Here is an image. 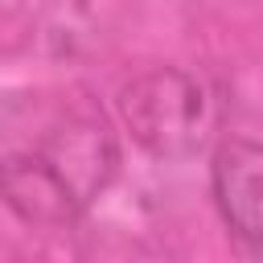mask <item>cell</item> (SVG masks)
<instances>
[{
    "instance_id": "1",
    "label": "cell",
    "mask_w": 263,
    "mask_h": 263,
    "mask_svg": "<svg viewBox=\"0 0 263 263\" xmlns=\"http://www.w3.org/2000/svg\"><path fill=\"white\" fill-rule=\"evenodd\" d=\"M119 119L152 160H185L218 136V90L185 66H148L119 86Z\"/></svg>"
},
{
    "instance_id": "2",
    "label": "cell",
    "mask_w": 263,
    "mask_h": 263,
    "mask_svg": "<svg viewBox=\"0 0 263 263\" xmlns=\"http://www.w3.org/2000/svg\"><path fill=\"white\" fill-rule=\"evenodd\" d=\"M210 197L242 247H263V140L222 136L210 148Z\"/></svg>"
},
{
    "instance_id": "3",
    "label": "cell",
    "mask_w": 263,
    "mask_h": 263,
    "mask_svg": "<svg viewBox=\"0 0 263 263\" xmlns=\"http://www.w3.org/2000/svg\"><path fill=\"white\" fill-rule=\"evenodd\" d=\"M37 152L53 164V173L66 181V189L78 197L82 210L95 205V197L107 193L119 168V144L111 127L95 115H70L66 123L49 127L37 144Z\"/></svg>"
},
{
    "instance_id": "4",
    "label": "cell",
    "mask_w": 263,
    "mask_h": 263,
    "mask_svg": "<svg viewBox=\"0 0 263 263\" xmlns=\"http://www.w3.org/2000/svg\"><path fill=\"white\" fill-rule=\"evenodd\" d=\"M0 201L25 226H41V230H66L86 214L37 148L0 156Z\"/></svg>"
}]
</instances>
